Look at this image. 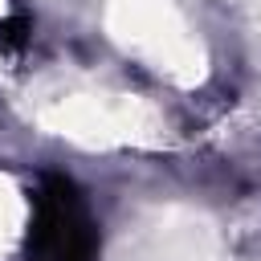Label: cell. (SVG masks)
I'll use <instances>...</instances> for the list:
<instances>
[{
  "label": "cell",
  "instance_id": "obj_1",
  "mask_svg": "<svg viewBox=\"0 0 261 261\" xmlns=\"http://www.w3.org/2000/svg\"><path fill=\"white\" fill-rule=\"evenodd\" d=\"M33 249H37V261H86L90 257V224L69 184H53L41 196Z\"/></svg>",
  "mask_w": 261,
  "mask_h": 261
}]
</instances>
